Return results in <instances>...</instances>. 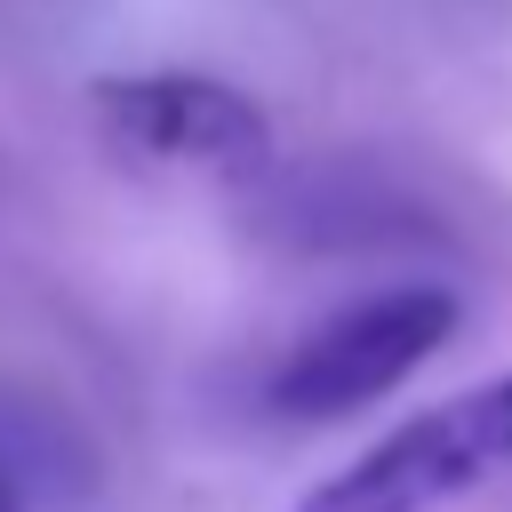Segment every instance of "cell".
<instances>
[{
	"label": "cell",
	"mask_w": 512,
	"mask_h": 512,
	"mask_svg": "<svg viewBox=\"0 0 512 512\" xmlns=\"http://www.w3.org/2000/svg\"><path fill=\"white\" fill-rule=\"evenodd\" d=\"M0 512H24V496H16V472L0 464Z\"/></svg>",
	"instance_id": "obj_4"
},
{
	"label": "cell",
	"mask_w": 512,
	"mask_h": 512,
	"mask_svg": "<svg viewBox=\"0 0 512 512\" xmlns=\"http://www.w3.org/2000/svg\"><path fill=\"white\" fill-rule=\"evenodd\" d=\"M496 472H512V376L472 384V392L392 424L376 448L336 464L288 512H440V504L488 488Z\"/></svg>",
	"instance_id": "obj_2"
},
{
	"label": "cell",
	"mask_w": 512,
	"mask_h": 512,
	"mask_svg": "<svg viewBox=\"0 0 512 512\" xmlns=\"http://www.w3.org/2000/svg\"><path fill=\"white\" fill-rule=\"evenodd\" d=\"M464 304L440 280H408V288H376L344 312H328L312 336H296L280 352V368L264 376V408L280 424H336L376 408L400 376H416L448 336H456Z\"/></svg>",
	"instance_id": "obj_1"
},
{
	"label": "cell",
	"mask_w": 512,
	"mask_h": 512,
	"mask_svg": "<svg viewBox=\"0 0 512 512\" xmlns=\"http://www.w3.org/2000/svg\"><path fill=\"white\" fill-rule=\"evenodd\" d=\"M104 136L160 168H200L224 184L272 176V120L248 88L216 72H104L88 88Z\"/></svg>",
	"instance_id": "obj_3"
}]
</instances>
